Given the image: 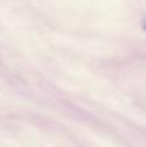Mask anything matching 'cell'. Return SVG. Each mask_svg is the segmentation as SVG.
I'll list each match as a JSON object with an SVG mask.
<instances>
[{
    "label": "cell",
    "instance_id": "6da1fadb",
    "mask_svg": "<svg viewBox=\"0 0 146 147\" xmlns=\"http://www.w3.org/2000/svg\"><path fill=\"white\" fill-rule=\"evenodd\" d=\"M144 27H145V30H146V23H145V26H144Z\"/></svg>",
    "mask_w": 146,
    "mask_h": 147
}]
</instances>
